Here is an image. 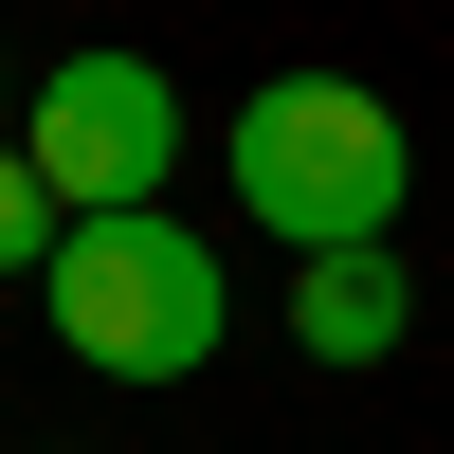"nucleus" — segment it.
<instances>
[{"label":"nucleus","mask_w":454,"mask_h":454,"mask_svg":"<svg viewBox=\"0 0 454 454\" xmlns=\"http://www.w3.org/2000/svg\"><path fill=\"white\" fill-rule=\"evenodd\" d=\"M218 164H237V218H254V237H291V254H382L419 145H400V109L364 91V73H273V91L218 128Z\"/></svg>","instance_id":"obj_1"},{"label":"nucleus","mask_w":454,"mask_h":454,"mask_svg":"<svg viewBox=\"0 0 454 454\" xmlns=\"http://www.w3.org/2000/svg\"><path fill=\"white\" fill-rule=\"evenodd\" d=\"M36 291H55V346L91 364V382H200L218 327H237V291L200 273L182 218H73V254Z\"/></svg>","instance_id":"obj_2"},{"label":"nucleus","mask_w":454,"mask_h":454,"mask_svg":"<svg viewBox=\"0 0 454 454\" xmlns=\"http://www.w3.org/2000/svg\"><path fill=\"white\" fill-rule=\"evenodd\" d=\"M19 164L55 182V218H164V164H182L164 55H55V91L19 109Z\"/></svg>","instance_id":"obj_3"},{"label":"nucleus","mask_w":454,"mask_h":454,"mask_svg":"<svg viewBox=\"0 0 454 454\" xmlns=\"http://www.w3.org/2000/svg\"><path fill=\"white\" fill-rule=\"evenodd\" d=\"M400 327H419V273H400V254H309V273H291V346L309 364H382Z\"/></svg>","instance_id":"obj_4"},{"label":"nucleus","mask_w":454,"mask_h":454,"mask_svg":"<svg viewBox=\"0 0 454 454\" xmlns=\"http://www.w3.org/2000/svg\"><path fill=\"white\" fill-rule=\"evenodd\" d=\"M73 254V218H55V182L19 164V145H0V273H55Z\"/></svg>","instance_id":"obj_5"},{"label":"nucleus","mask_w":454,"mask_h":454,"mask_svg":"<svg viewBox=\"0 0 454 454\" xmlns=\"http://www.w3.org/2000/svg\"><path fill=\"white\" fill-rule=\"evenodd\" d=\"M0 145H19V128H0Z\"/></svg>","instance_id":"obj_6"}]
</instances>
